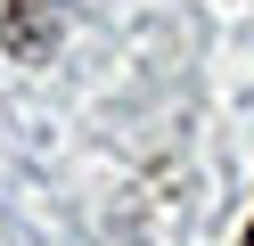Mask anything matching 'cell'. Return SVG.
Masks as SVG:
<instances>
[{
  "label": "cell",
  "instance_id": "cell-1",
  "mask_svg": "<svg viewBox=\"0 0 254 246\" xmlns=\"http://www.w3.org/2000/svg\"><path fill=\"white\" fill-rule=\"evenodd\" d=\"M0 41L17 49V58H41V49L58 41V0H8V16H0Z\"/></svg>",
  "mask_w": 254,
  "mask_h": 246
},
{
  "label": "cell",
  "instance_id": "cell-2",
  "mask_svg": "<svg viewBox=\"0 0 254 246\" xmlns=\"http://www.w3.org/2000/svg\"><path fill=\"white\" fill-rule=\"evenodd\" d=\"M246 246H254V222H246Z\"/></svg>",
  "mask_w": 254,
  "mask_h": 246
}]
</instances>
